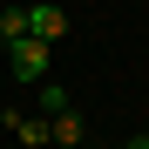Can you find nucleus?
Here are the masks:
<instances>
[{"label":"nucleus","instance_id":"4","mask_svg":"<svg viewBox=\"0 0 149 149\" xmlns=\"http://www.w3.org/2000/svg\"><path fill=\"white\" fill-rule=\"evenodd\" d=\"M47 129H54V142H61V149H81V142H88V122L74 115V109H61V115H47Z\"/></svg>","mask_w":149,"mask_h":149},{"label":"nucleus","instance_id":"2","mask_svg":"<svg viewBox=\"0 0 149 149\" xmlns=\"http://www.w3.org/2000/svg\"><path fill=\"white\" fill-rule=\"evenodd\" d=\"M7 129L27 142V149H47L54 142V129H47V115H27V109H7Z\"/></svg>","mask_w":149,"mask_h":149},{"label":"nucleus","instance_id":"7","mask_svg":"<svg viewBox=\"0 0 149 149\" xmlns=\"http://www.w3.org/2000/svg\"><path fill=\"white\" fill-rule=\"evenodd\" d=\"M129 149H149V136H136V142H129Z\"/></svg>","mask_w":149,"mask_h":149},{"label":"nucleus","instance_id":"1","mask_svg":"<svg viewBox=\"0 0 149 149\" xmlns=\"http://www.w3.org/2000/svg\"><path fill=\"white\" fill-rule=\"evenodd\" d=\"M47 61H54V41H41V34L7 41V68H14V81H47Z\"/></svg>","mask_w":149,"mask_h":149},{"label":"nucleus","instance_id":"3","mask_svg":"<svg viewBox=\"0 0 149 149\" xmlns=\"http://www.w3.org/2000/svg\"><path fill=\"white\" fill-rule=\"evenodd\" d=\"M27 27H34L41 41H61V34H68V14L54 7V0H41V7H27Z\"/></svg>","mask_w":149,"mask_h":149},{"label":"nucleus","instance_id":"6","mask_svg":"<svg viewBox=\"0 0 149 149\" xmlns=\"http://www.w3.org/2000/svg\"><path fill=\"white\" fill-rule=\"evenodd\" d=\"M20 34H34L27 27V7H0V41H20Z\"/></svg>","mask_w":149,"mask_h":149},{"label":"nucleus","instance_id":"5","mask_svg":"<svg viewBox=\"0 0 149 149\" xmlns=\"http://www.w3.org/2000/svg\"><path fill=\"white\" fill-rule=\"evenodd\" d=\"M34 88H41V95H34L41 115H61V109H68V88H61V81H34Z\"/></svg>","mask_w":149,"mask_h":149}]
</instances>
